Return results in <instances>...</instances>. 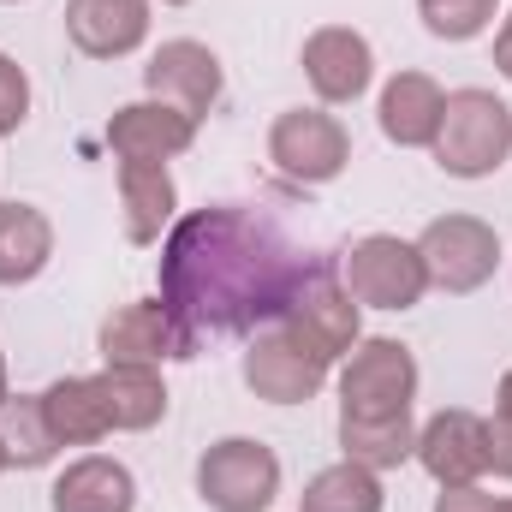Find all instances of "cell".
<instances>
[{"instance_id": "1", "label": "cell", "mask_w": 512, "mask_h": 512, "mask_svg": "<svg viewBox=\"0 0 512 512\" xmlns=\"http://www.w3.org/2000/svg\"><path fill=\"white\" fill-rule=\"evenodd\" d=\"M310 262L316 256H298L280 227L251 209H197L161 245V304L203 352L215 334H251L256 322H274Z\"/></svg>"}, {"instance_id": "2", "label": "cell", "mask_w": 512, "mask_h": 512, "mask_svg": "<svg viewBox=\"0 0 512 512\" xmlns=\"http://www.w3.org/2000/svg\"><path fill=\"white\" fill-rule=\"evenodd\" d=\"M435 167L453 179H489L512 155V108L495 90H453L435 131Z\"/></svg>"}, {"instance_id": "3", "label": "cell", "mask_w": 512, "mask_h": 512, "mask_svg": "<svg viewBox=\"0 0 512 512\" xmlns=\"http://www.w3.org/2000/svg\"><path fill=\"white\" fill-rule=\"evenodd\" d=\"M417 399V358L405 340H358L340 370V417H399Z\"/></svg>"}, {"instance_id": "4", "label": "cell", "mask_w": 512, "mask_h": 512, "mask_svg": "<svg viewBox=\"0 0 512 512\" xmlns=\"http://www.w3.org/2000/svg\"><path fill=\"white\" fill-rule=\"evenodd\" d=\"M358 310H364V304L346 292V280H340L328 262H310V268H304V280L292 286V298H286V310H280L274 322H286L304 346H316L328 364H340V358L364 340Z\"/></svg>"}, {"instance_id": "5", "label": "cell", "mask_w": 512, "mask_h": 512, "mask_svg": "<svg viewBox=\"0 0 512 512\" xmlns=\"http://www.w3.org/2000/svg\"><path fill=\"white\" fill-rule=\"evenodd\" d=\"M197 495L215 512H268L280 495V459L268 441L227 435L197 459Z\"/></svg>"}, {"instance_id": "6", "label": "cell", "mask_w": 512, "mask_h": 512, "mask_svg": "<svg viewBox=\"0 0 512 512\" xmlns=\"http://www.w3.org/2000/svg\"><path fill=\"white\" fill-rule=\"evenodd\" d=\"M340 280L358 304L370 310H411L423 304L429 292V268H423V251L411 239H393V233H370L358 239L346 262H340Z\"/></svg>"}, {"instance_id": "7", "label": "cell", "mask_w": 512, "mask_h": 512, "mask_svg": "<svg viewBox=\"0 0 512 512\" xmlns=\"http://www.w3.org/2000/svg\"><path fill=\"white\" fill-rule=\"evenodd\" d=\"M328 370L334 364L316 346H304L286 322L256 328L251 346H245V387L268 405H310L328 387Z\"/></svg>"}, {"instance_id": "8", "label": "cell", "mask_w": 512, "mask_h": 512, "mask_svg": "<svg viewBox=\"0 0 512 512\" xmlns=\"http://www.w3.org/2000/svg\"><path fill=\"white\" fill-rule=\"evenodd\" d=\"M268 161L298 185H328L352 161V131L328 108H286L268 126Z\"/></svg>"}, {"instance_id": "9", "label": "cell", "mask_w": 512, "mask_h": 512, "mask_svg": "<svg viewBox=\"0 0 512 512\" xmlns=\"http://www.w3.org/2000/svg\"><path fill=\"white\" fill-rule=\"evenodd\" d=\"M417 251H423V268H429V286H441V292H477L501 268V239L477 215H441V221H429L423 239H417Z\"/></svg>"}, {"instance_id": "10", "label": "cell", "mask_w": 512, "mask_h": 512, "mask_svg": "<svg viewBox=\"0 0 512 512\" xmlns=\"http://www.w3.org/2000/svg\"><path fill=\"white\" fill-rule=\"evenodd\" d=\"M96 352L102 364H143V370H161L167 358H197V340L173 322V310L161 298H137L120 304L102 334H96Z\"/></svg>"}, {"instance_id": "11", "label": "cell", "mask_w": 512, "mask_h": 512, "mask_svg": "<svg viewBox=\"0 0 512 512\" xmlns=\"http://www.w3.org/2000/svg\"><path fill=\"white\" fill-rule=\"evenodd\" d=\"M221 54L209 48V42H191V36H179V42H161L155 54H149V66H143V90L155 96V102H173V108H185L191 120H203L215 102H221Z\"/></svg>"}, {"instance_id": "12", "label": "cell", "mask_w": 512, "mask_h": 512, "mask_svg": "<svg viewBox=\"0 0 512 512\" xmlns=\"http://www.w3.org/2000/svg\"><path fill=\"white\" fill-rule=\"evenodd\" d=\"M298 60H304L310 90H316L328 108L358 102V96L370 90V78H376V48H370L352 24H322V30H310V42H304Z\"/></svg>"}, {"instance_id": "13", "label": "cell", "mask_w": 512, "mask_h": 512, "mask_svg": "<svg viewBox=\"0 0 512 512\" xmlns=\"http://www.w3.org/2000/svg\"><path fill=\"white\" fill-rule=\"evenodd\" d=\"M417 465L441 483V489H471L483 471H489V453H483V417L477 411H435L423 429H417Z\"/></svg>"}, {"instance_id": "14", "label": "cell", "mask_w": 512, "mask_h": 512, "mask_svg": "<svg viewBox=\"0 0 512 512\" xmlns=\"http://www.w3.org/2000/svg\"><path fill=\"white\" fill-rule=\"evenodd\" d=\"M197 143V120L173 102H126L114 120H108V149L120 161H173Z\"/></svg>"}, {"instance_id": "15", "label": "cell", "mask_w": 512, "mask_h": 512, "mask_svg": "<svg viewBox=\"0 0 512 512\" xmlns=\"http://www.w3.org/2000/svg\"><path fill=\"white\" fill-rule=\"evenodd\" d=\"M66 36L90 60H126L149 36V0H66Z\"/></svg>"}, {"instance_id": "16", "label": "cell", "mask_w": 512, "mask_h": 512, "mask_svg": "<svg viewBox=\"0 0 512 512\" xmlns=\"http://www.w3.org/2000/svg\"><path fill=\"white\" fill-rule=\"evenodd\" d=\"M48 507L54 512H131L137 507V477L108 453H84V459H72L54 477Z\"/></svg>"}, {"instance_id": "17", "label": "cell", "mask_w": 512, "mask_h": 512, "mask_svg": "<svg viewBox=\"0 0 512 512\" xmlns=\"http://www.w3.org/2000/svg\"><path fill=\"white\" fill-rule=\"evenodd\" d=\"M441 108H447V90L429 78V72H393L382 90V137L399 149H429L435 131H441Z\"/></svg>"}, {"instance_id": "18", "label": "cell", "mask_w": 512, "mask_h": 512, "mask_svg": "<svg viewBox=\"0 0 512 512\" xmlns=\"http://www.w3.org/2000/svg\"><path fill=\"white\" fill-rule=\"evenodd\" d=\"M120 203H126L131 245H161V233L179 215V191H173L167 161H120Z\"/></svg>"}, {"instance_id": "19", "label": "cell", "mask_w": 512, "mask_h": 512, "mask_svg": "<svg viewBox=\"0 0 512 512\" xmlns=\"http://www.w3.org/2000/svg\"><path fill=\"white\" fill-rule=\"evenodd\" d=\"M96 393H102V411H108V429H114V435L155 429V423L167 417L161 370H143V364H102Z\"/></svg>"}, {"instance_id": "20", "label": "cell", "mask_w": 512, "mask_h": 512, "mask_svg": "<svg viewBox=\"0 0 512 512\" xmlns=\"http://www.w3.org/2000/svg\"><path fill=\"white\" fill-rule=\"evenodd\" d=\"M54 256V221L36 203H0V286H24Z\"/></svg>"}, {"instance_id": "21", "label": "cell", "mask_w": 512, "mask_h": 512, "mask_svg": "<svg viewBox=\"0 0 512 512\" xmlns=\"http://www.w3.org/2000/svg\"><path fill=\"white\" fill-rule=\"evenodd\" d=\"M340 453L364 471H399L405 459H417V423L411 411L399 417H340Z\"/></svg>"}, {"instance_id": "22", "label": "cell", "mask_w": 512, "mask_h": 512, "mask_svg": "<svg viewBox=\"0 0 512 512\" xmlns=\"http://www.w3.org/2000/svg\"><path fill=\"white\" fill-rule=\"evenodd\" d=\"M42 411L60 435V447H96L108 441V411H102V393H96V376H60L54 387H42Z\"/></svg>"}, {"instance_id": "23", "label": "cell", "mask_w": 512, "mask_h": 512, "mask_svg": "<svg viewBox=\"0 0 512 512\" xmlns=\"http://www.w3.org/2000/svg\"><path fill=\"white\" fill-rule=\"evenodd\" d=\"M0 447H6V465H18V471L54 465L60 435H54V423L42 411V393H6V405H0Z\"/></svg>"}, {"instance_id": "24", "label": "cell", "mask_w": 512, "mask_h": 512, "mask_svg": "<svg viewBox=\"0 0 512 512\" xmlns=\"http://www.w3.org/2000/svg\"><path fill=\"white\" fill-rule=\"evenodd\" d=\"M382 507H387L382 477L364 471V465H352V459L316 471L304 483V495H298V512H382Z\"/></svg>"}, {"instance_id": "25", "label": "cell", "mask_w": 512, "mask_h": 512, "mask_svg": "<svg viewBox=\"0 0 512 512\" xmlns=\"http://www.w3.org/2000/svg\"><path fill=\"white\" fill-rule=\"evenodd\" d=\"M417 12H423V30H429V36H441V42H471V36H483V30L495 24L501 0H417Z\"/></svg>"}, {"instance_id": "26", "label": "cell", "mask_w": 512, "mask_h": 512, "mask_svg": "<svg viewBox=\"0 0 512 512\" xmlns=\"http://www.w3.org/2000/svg\"><path fill=\"white\" fill-rule=\"evenodd\" d=\"M30 120V78L12 54H0V137Z\"/></svg>"}, {"instance_id": "27", "label": "cell", "mask_w": 512, "mask_h": 512, "mask_svg": "<svg viewBox=\"0 0 512 512\" xmlns=\"http://www.w3.org/2000/svg\"><path fill=\"white\" fill-rule=\"evenodd\" d=\"M483 453H489V471L512 483V411L483 417Z\"/></svg>"}, {"instance_id": "28", "label": "cell", "mask_w": 512, "mask_h": 512, "mask_svg": "<svg viewBox=\"0 0 512 512\" xmlns=\"http://www.w3.org/2000/svg\"><path fill=\"white\" fill-rule=\"evenodd\" d=\"M435 512H512V495H489V489H441Z\"/></svg>"}, {"instance_id": "29", "label": "cell", "mask_w": 512, "mask_h": 512, "mask_svg": "<svg viewBox=\"0 0 512 512\" xmlns=\"http://www.w3.org/2000/svg\"><path fill=\"white\" fill-rule=\"evenodd\" d=\"M495 72H501V78H512V18L495 30Z\"/></svg>"}, {"instance_id": "30", "label": "cell", "mask_w": 512, "mask_h": 512, "mask_svg": "<svg viewBox=\"0 0 512 512\" xmlns=\"http://www.w3.org/2000/svg\"><path fill=\"white\" fill-rule=\"evenodd\" d=\"M6 393H12V387H6V358H0V405H6Z\"/></svg>"}, {"instance_id": "31", "label": "cell", "mask_w": 512, "mask_h": 512, "mask_svg": "<svg viewBox=\"0 0 512 512\" xmlns=\"http://www.w3.org/2000/svg\"><path fill=\"white\" fill-rule=\"evenodd\" d=\"M161 6H185V0H161Z\"/></svg>"}, {"instance_id": "32", "label": "cell", "mask_w": 512, "mask_h": 512, "mask_svg": "<svg viewBox=\"0 0 512 512\" xmlns=\"http://www.w3.org/2000/svg\"><path fill=\"white\" fill-rule=\"evenodd\" d=\"M0 471H6V447H0Z\"/></svg>"}, {"instance_id": "33", "label": "cell", "mask_w": 512, "mask_h": 512, "mask_svg": "<svg viewBox=\"0 0 512 512\" xmlns=\"http://www.w3.org/2000/svg\"><path fill=\"white\" fill-rule=\"evenodd\" d=\"M0 6H18V0H0Z\"/></svg>"}]
</instances>
